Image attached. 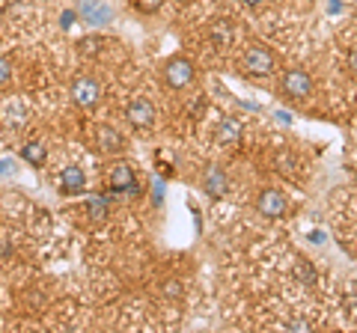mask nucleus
<instances>
[{
  "instance_id": "4468645a",
  "label": "nucleus",
  "mask_w": 357,
  "mask_h": 333,
  "mask_svg": "<svg viewBox=\"0 0 357 333\" xmlns=\"http://www.w3.org/2000/svg\"><path fill=\"white\" fill-rule=\"evenodd\" d=\"M21 158H24L30 166H42V164H45V158H48V149H45V143L30 140L27 146L21 149Z\"/></svg>"
},
{
  "instance_id": "f03ea898",
  "label": "nucleus",
  "mask_w": 357,
  "mask_h": 333,
  "mask_svg": "<svg viewBox=\"0 0 357 333\" xmlns=\"http://www.w3.org/2000/svg\"><path fill=\"white\" fill-rule=\"evenodd\" d=\"M280 93L286 98H292V102H304V98L312 95V77L307 69H301V65H292V69H286L283 77H280Z\"/></svg>"
},
{
  "instance_id": "4be33fe9",
  "label": "nucleus",
  "mask_w": 357,
  "mask_h": 333,
  "mask_svg": "<svg viewBox=\"0 0 357 333\" xmlns=\"http://www.w3.org/2000/svg\"><path fill=\"white\" fill-rule=\"evenodd\" d=\"M289 327H292V330H307L304 321H292V325H289Z\"/></svg>"
},
{
  "instance_id": "1a4fd4ad",
  "label": "nucleus",
  "mask_w": 357,
  "mask_h": 333,
  "mask_svg": "<svg viewBox=\"0 0 357 333\" xmlns=\"http://www.w3.org/2000/svg\"><path fill=\"white\" fill-rule=\"evenodd\" d=\"M57 185H60V194H66V196L84 194V187H86V173H84L77 164H69V166H63Z\"/></svg>"
},
{
  "instance_id": "9d476101",
  "label": "nucleus",
  "mask_w": 357,
  "mask_h": 333,
  "mask_svg": "<svg viewBox=\"0 0 357 333\" xmlns=\"http://www.w3.org/2000/svg\"><path fill=\"white\" fill-rule=\"evenodd\" d=\"M96 140H98V149L107 152V155L126 152V137H122L116 128H110V125H98L96 128Z\"/></svg>"
},
{
  "instance_id": "ddd939ff",
  "label": "nucleus",
  "mask_w": 357,
  "mask_h": 333,
  "mask_svg": "<svg viewBox=\"0 0 357 333\" xmlns=\"http://www.w3.org/2000/svg\"><path fill=\"white\" fill-rule=\"evenodd\" d=\"M241 137V128H238V122L236 119H223L218 131H215V140L220 143V146H227V143H238Z\"/></svg>"
},
{
  "instance_id": "a211bd4d",
  "label": "nucleus",
  "mask_w": 357,
  "mask_h": 333,
  "mask_svg": "<svg viewBox=\"0 0 357 333\" xmlns=\"http://www.w3.org/2000/svg\"><path fill=\"white\" fill-rule=\"evenodd\" d=\"M298 271H301V274H304V277H307V286H312V283H316V271H312V268H310V265H307V262H298Z\"/></svg>"
},
{
  "instance_id": "6e6552de",
  "label": "nucleus",
  "mask_w": 357,
  "mask_h": 333,
  "mask_svg": "<svg viewBox=\"0 0 357 333\" xmlns=\"http://www.w3.org/2000/svg\"><path fill=\"white\" fill-rule=\"evenodd\" d=\"M110 191H116V194H134L137 191V173L131 170V164L122 161L110 170Z\"/></svg>"
},
{
  "instance_id": "0eeeda50",
  "label": "nucleus",
  "mask_w": 357,
  "mask_h": 333,
  "mask_svg": "<svg viewBox=\"0 0 357 333\" xmlns=\"http://www.w3.org/2000/svg\"><path fill=\"white\" fill-rule=\"evenodd\" d=\"M203 194L208 199H223L229 194V179H227V173H223L220 166L211 164L206 170V176H203Z\"/></svg>"
},
{
  "instance_id": "9b49d317",
  "label": "nucleus",
  "mask_w": 357,
  "mask_h": 333,
  "mask_svg": "<svg viewBox=\"0 0 357 333\" xmlns=\"http://www.w3.org/2000/svg\"><path fill=\"white\" fill-rule=\"evenodd\" d=\"M81 15H84V21H89V24H105V21H110V9L102 3V0H84Z\"/></svg>"
},
{
  "instance_id": "39448f33",
  "label": "nucleus",
  "mask_w": 357,
  "mask_h": 333,
  "mask_svg": "<svg viewBox=\"0 0 357 333\" xmlns=\"http://www.w3.org/2000/svg\"><path fill=\"white\" fill-rule=\"evenodd\" d=\"M256 212L268 220H280L289 215V199L280 187H262L259 196H256Z\"/></svg>"
},
{
  "instance_id": "6ab92c4d",
  "label": "nucleus",
  "mask_w": 357,
  "mask_h": 333,
  "mask_svg": "<svg viewBox=\"0 0 357 333\" xmlns=\"http://www.w3.org/2000/svg\"><path fill=\"white\" fill-rule=\"evenodd\" d=\"M164 292L170 295V297H178V295H182V286H176V280H170V283L164 286Z\"/></svg>"
},
{
  "instance_id": "f257e3e1",
  "label": "nucleus",
  "mask_w": 357,
  "mask_h": 333,
  "mask_svg": "<svg viewBox=\"0 0 357 333\" xmlns=\"http://www.w3.org/2000/svg\"><path fill=\"white\" fill-rule=\"evenodd\" d=\"M69 93H72V102L81 110H96L98 102H102V86H98L93 75H75Z\"/></svg>"
},
{
  "instance_id": "412c9836",
  "label": "nucleus",
  "mask_w": 357,
  "mask_h": 333,
  "mask_svg": "<svg viewBox=\"0 0 357 333\" xmlns=\"http://www.w3.org/2000/svg\"><path fill=\"white\" fill-rule=\"evenodd\" d=\"M241 3H244V6H250V9H256V6H262L265 0H241Z\"/></svg>"
},
{
  "instance_id": "f8f14e48",
  "label": "nucleus",
  "mask_w": 357,
  "mask_h": 333,
  "mask_svg": "<svg viewBox=\"0 0 357 333\" xmlns=\"http://www.w3.org/2000/svg\"><path fill=\"white\" fill-rule=\"evenodd\" d=\"M211 42H215L218 48H229V42H232V27H229V21H223V18H215L211 21Z\"/></svg>"
},
{
  "instance_id": "423d86ee",
  "label": "nucleus",
  "mask_w": 357,
  "mask_h": 333,
  "mask_svg": "<svg viewBox=\"0 0 357 333\" xmlns=\"http://www.w3.org/2000/svg\"><path fill=\"white\" fill-rule=\"evenodd\" d=\"M126 119L131 122V128L146 131V128L155 125V119H158V110H155V104L149 102V98H134V102L126 107Z\"/></svg>"
},
{
  "instance_id": "20e7f679",
  "label": "nucleus",
  "mask_w": 357,
  "mask_h": 333,
  "mask_svg": "<svg viewBox=\"0 0 357 333\" xmlns=\"http://www.w3.org/2000/svg\"><path fill=\"white\" fill-rule=\"evenodd\" d=\"M194 75H197V65L188 57H170L164 63V84L170 86V90H185V86H191Z\"/></svg>"
},
{
  "instance_id": "aec40b11",
  "label": "nucleus",
  "mask_w": 357,
  "mask_h": 333,
  "mask_svg": "<svg viewBox=\"0 0 357 333\" xmlns=\"http://www.w3.org/2000/svg\"><path fill=\"white\" fill-rule=\"evenodd\" d=\"M349 69H351V75H357V45L349 51Z\"/></svg>"
},
{
  "instance_id": "2eb2a0df",
  "label": "nucleus",
  "mask_w": 357,
  "mask_h": 333,
  "mask_svg": "<svg viewBox=\"0 0 357 333\" xmlns=\"http://www.w3.org/2000/svg\"><path fill=\"white\" fill-rule=\"evenodd\" d=\"M131 6L137 9V13H143V15H155L164 6V0H131Z\"/></svg>"
},
{
  "instance_id": "f3484780",
  "label": "nucleus",
  "mask_w": 357,
  "mask_h": 333,
  "mask_svg": "<svg viewBox=\"0 0 357 333\" xmlns=\"http://www.w3.org/2000/svg\"><path fill=\"white\" fill-rule=\"evenodd\" d=\"M9 77H13V63H9L6 57H0V86L9 84Z\"/></svg>"
},
{
  "instance_id": "7ed1b4c3",
  "label": "nucleus",
  "mask_w": 357,
  "mask_h": 333,
  "mask_svg": "<svg viewBox=\"0 0 357 333\" xmlns=\"http://www.w3.org/2000/svg\"><path fill=\"white\" fill-rule=\"evenodd\" d=\"M274 65H277L274 54L268 51L265 45H250L248 51L241 54V69L248 72L250 77H268L274 72Z\"/></svg>"
},
{
  "instance_id": "dca6fc26",
  "label": "nucleus",
  "mask_w": 357,
  "mask_h": 333,
  "mask_svg": "<svg viewBox=\"0 0 357 333\" xmlns=\"http://www.w3.org/2000/svg\"><path fill=\"white\" fill-rule=\"evenodd\" d=\"M77 45H81V54H84V57H96V54L102 51L105 42H102V39H96V36H89V39H81Z\"/></svg>"
}]
</instances>
